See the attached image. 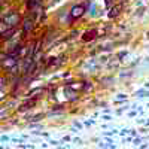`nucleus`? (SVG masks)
Masks as SVG:
<instances>
[{
	"mask_svg": "<svg viewBox=\"0 0 149 149\" xmlns=\"http://www.w3.org/2000/svg\"><path fill=\"white\" fill-rule=\"evenodd\" d=\"M6 22L9 24V26H14V24H17V22H18V17H17V15H12V17L6 18Z\"/></svg>",
	"mask_w": 149,
	"mask_h": 149,
	"instance_id": "f257e3e1",
	"label": "nucleus"
}]
</instances>
